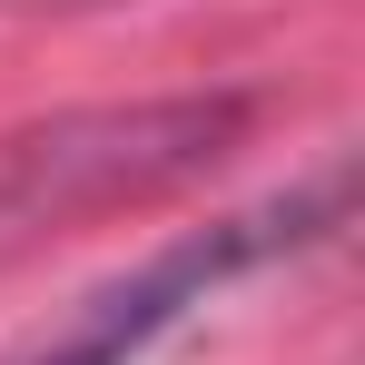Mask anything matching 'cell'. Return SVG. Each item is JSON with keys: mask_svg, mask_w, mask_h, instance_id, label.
Segmentation results:
<instances>
[{"mask_svg": "<svg viewBox=\"0 0 365 365\" xmlns=\"http://www.w3.org/2000/svg\"><path fill=\"white\" fill-rule=\"evenodd\" d=\"M336 197H346V187L316 178V187H287V197H267V207H247V217H217V227H197V237L158 247L148 267H128L109 287H89L79 306H60L40 336H20L0 365H138L187 306H207L227 277H247V267L287 257L297 237H316V227L336 217Z\"/></svg>", "mask_w": 365, "mask_h": 365, "instance_id": "1", "label": "cell"}]
</instances>
